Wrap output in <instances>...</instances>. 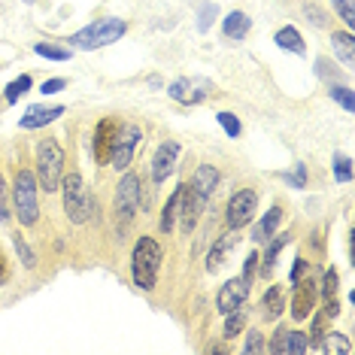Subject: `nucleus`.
<instances>
[{
	"label": "nucleus",
	"instance_id": "cd10ccee",
	"mask_svg": "<svg viewBox=\"0 0 355 355\" xmlns=\"http://www.w3.org/2000/svg\"><path fill=\"white\" fill-rule=\"evenodd\" d=\"M31 85H34V79H31L28 73H21L19 79H12V83L3 88V101L6 103H19V98H25V94L31 92Z\"/></svg>",
	"mask_w": 355,
	"mask_h": 355
},
{
	"label": "nucleus",
	"instance_id": "dca6fc26",
	"mask_svg": "<svg viewBox=\"0 0 355 355\" xmlns=\"http://www.w3.org/2000/svg\"><path fill=\"white\" fill-rule=\"evenodd\" d=\"M64 116V107H43V103H34V107L25 110V116L19 119V128L21 131H37L43 125H52L55 119Z\"/></svg>",
	"mask_w": 355,
	"mask_h": 355
},
{
	"label": "nucleus",
	"instance_id": "5701e85b",
	"mask_svg": "<svg viewBox=\"0 0 355 355\" xmlns=\"http://www.w3.org/2000/svg\"><path fill=\"white\" fill-rule=\"evenodd\" d=\"M273 43L279 46V49H286V52H292V55H306V46H304V37H301V31L292 28V25H286V28H279L277 31V37H273Z\"/></svg>",
	"mask_w": 355,
	"mask_h": 355
},
{
	"label": "nucleus",
	"instance_id": "393cba45",
	"mask_svg": "<svg viewBox=\"0 0 355 355\" xmlns=\"http://www.w3.org/2000/svg\"><path fill=\"white\" fill-rule=\"evenodd\" d=\"M176 207H180V185L173 189V195L167 198V204H164V209H161V216H158L161 234H171L173 231V225H176Z\"/></svg>",
	"mask_w": 355,
	"mask_h": 355
},
{
	"label": "nucleus",
	"instance_id": "2eb2a0df",
	"mask_svg": "<svg viewBox=\"0 0 355 355\" xmlns=\"http://www.w3.org/2000/svg\"><path fill=\"white\" fill-rule=\"evenodd\" d=\"M337 292H340V273H337V268H328L325 273H322V286H319V295L322 301H325V316L328 319H337L340 316V301H337Z\"/></svg>",
	"mask_w": 355,
	"mask_h": 355
},
{
	"label": "nucleus",
	"instance_id": "bb28decb",
	"mask_svg": "<svg viewBox=\"0 0 355 355\" xmlns=\"http://www.w3.org/2000/svg\"><path fill=\"white\" fill-rule=\"evenodd\" d=\"M319 352H334V355H349L352 352V343L346 340L343 334H337V331H328L325 337H322V346Z\"/></svg>",
	"mask_w": 355,
	"mask_h": 355
},
{
	"label": "nucleus",
	"instance_id": "f8f14e48",
	"mask_svg": "<svg viewBox=\"0 0 355 355\" xmlns=\"http://www.w3.org/2000/svg\"><path fill=\"white\" fill-rule=\"evenodd\" d=\"M246 297H249V282L243 277H234L228 279L225 286L219 288V295H216V310L222 313H231V310H237V306H243L246 304Z\"/></svg>",
	"mask_w": 355,
	"mask_h": 355
},
{
	"label": "nucleus",
	"instance_id": "b1692460",
	"mask_svg": "<svg viewBox=\"0 0 355 355\" xmlns=\"http://www.w3.org/2000/svg\"><path fill=\"white\" fill-rule=\"evenodd\" d=\"M288 243H292V234H273V237L268 240V246H264V258H261V273L264 277H270V270H273V264H277V258L279 252L286 249Z\"/></svg>",
	"mask_w": 355,
	"mask_h": 355
},
{
	"label": "nucleus",
	"instance_id": "49530a36",
	"mask_svg": "<svg viewBox=\"0 0 355 355\" xmlns=\"http://www.w3.org/2000/svg\"><path fill=\"white\" fill-rule=\"evenodd\" d=\"M21 3H37V0H21Z\"/></svg>",
	"mask_w": 355,
	"mask_h": 355
},
{
	"label": "nucleus",
	"instance_id": "423d86ee",
	"mask_svg": "<svg viewBox=\"0 0 355 355\" xmlns=\"http://www.w3.org/2000/svg\"><path fill=\"white\" fill-rule=\"evenodd\" d=\"M167 94H171V101L182 103V107H198V103L216 98V85L204 76H180L167 85Z\"/></svg>",
	"mask_w": 355,
	"mask_h": 355
},
{
	"label": "nucleus",
	"instance_id": "a211bd4d",
	"mask_svg": "<svg viewBox=\"0 0 355 355\" xmlns=\"http://www.w3.org/2000/svg\"><path fill=\"white\" fill-rule=\"evenodd\" d=\"M249 31H252V19H249L243 10H234L222 19V34H225V40H231V43H243L249 37Z\"/></svg>",
	"mask_w": 355,
	"mask_h": 355
},
{
	"label": "nucleus",
	"instance_id": "f704fd0d",
	"mask_svg": "<svg viewBox=\"0 0 355 355\" xmlns=\"http://www.w3.org/2000/svg\"><path fill=\"white\" fill-rule=\"evenodd\" d=\"M216 122H219V125H222V131L228 134V137H234V140H237L240 131H243V125H240V119L234 116V112H228V110H222L219 116H216Z\"/></svg>",
	"mask_w": 355,
	"mask_h": 355
},
{
	"label": "nucleus",
	"instance_id": "1a4fd4ad",
	"mask_svg": "<svg viewBox=\"0 0 355 355\" xmlns=\"http://www.w3.org/2000/svg\"><path fill=\"white\" fill-rule=\"evenodd\" d=\"M295 292H292V319L295 322H306L310 313L316 310V301H319V282L313 277H301L297 282H292Z\"/></svg>",
	"mask_w": 355,
	"mask_h": 355
},
{
	"label": "nucleus",
	"instance_id": "a18cd8bd",
	"mask_svg": "<svg viewBox=\"0 0 355 355\" xmlns=\"http://www.w3.org/2000/svg\"><path fill=\"white\" fill-rule=\"evenodd\" d=\"M10 277H12V268H10V258H6V252H3V246H0V288L10 282Z\"/></svg>",
	"mask_w": 355,
	"mask_h": 355
},
{
	"label": "nucleus",
	"instance_id": "0eeeda50",
	"mask_svg": "<svg viewBox=\"0 0 355 355\" xmlns=\"http://www.w3.org/2000/svg\"><path fill=\"white\" fill-rule=\"evenodd\" d=\"M143 143V131L140 125L134 122H119V131H116V140H112V149H110V164L116 171H128V164L134 161V152L137 146Z\"/></svg>",
	"mask_w": 355,
	"mask_h": 355
},
{
	"label": "nucleus",
	"instance_id": "79ce46f5",
	"mask_svg": "<svg viewBox=\"0 0 355 355\" xmlns=\"http://www.w3.org/2000/svg\"><path fill=\"white\" fill-rule=\"evenodd\" d=\"M304 12H306V19H310L316 28H325V25H328V15L322 12L316 3H306V6H304Z\"/></svg>",
	"mask_w": 355,
	"mask_h": 355
},
{
	"label": "nucleus",
	"instance_id": "9b49d317",
	"mask_svg": "<svg viewBox=\"0 0 355 355\" xmlns=\"http://www.w3.org/2000/svg\"><path fill=\"white\" fill-rule=\"evenodd\" d=\"M204 204L198 200V195L191 191L189 182H180V207H176V219H180V231L182 234H191L195 231V225L200 219V213H204Z\"/></svg>",
	"mask_w": 355,
	"mask_h": 355
},
{
	"label": "nucleus",
	"instance_id": "c756f323",
	"mask_svg": "<svg viewBox=\"0 0 355 355\" xmlns=\"http://www.w3.org/2000/svg\"><path fill=\"white\" fill-rule=\"evenodd\" d=\"M34 52L46 61H70V55H73L67 46H58V43H34Z\"/></svg>",
	"mask_w": 355,
	"mask_h": 355
},
{
	"label": "nucleus",
	"instance_id": "9d476101",
	"mask_svg": "<svg viewBox=\"0 0 355 355\" xmlns=\"http://www.w3.org/2000/svg\"><path fill=\"white\" fill-rule=\"evenodd\" d=\"M140 189H143L140 176L134 171H125L122 182L116 185V209L125 216V219H131L137 209H140Z\"/></svg>",
	"mask_w": 355,
	"mask_h": 355
},
{
	"label": "nucleus",
	"instance_id": "aec40b11",
	"mask_svg": "<svg viewBox=\"0 0 355 355\" xmlns=\"http://www.w3.org/2000/svg\"><path fill=\"white\" fill-rule=\"evenodd\" d=\"M282 216H286V213H282V207H279V204H273L268 213L261 216V222H258L255 228H252V243H268L273 234H277L279 222H282Z\"/></svg>",
	"mask_w": 355,
	"mask_h": 355
},
{
	"label": "nucleus",
	"instance_id": "20e7f679",
	"mask_svg": "<svg viewBox=\"0 0 355 355\" xmlns=\"http://www.w3.org/2000/svg\"><path fill=\"white\" fill-rule=\"evenodd\" d=\"M61 204H64V213H67V219L73 225H85L88 219H92L94 213V198L92 191L85 189V180L83 173L70 171L61 176Z\"/></svg>",
	"mask_w": 355,
	"mask_h": 355
},
{
	"label": "nucleus",
	"instance_id": "f03ea898",
	"mask_svg": "<svg viewBox=\"0 0 355 355\" xmlns=\"http://www.w3.org/2000/svg\"><path fill=\"white\" fill-rule=\"evenodd\" d=\"M128 34V21L125 19H116V15H103V19L92 21V25L79 28L76 34L67 37V43L73 49H83V52H92V49H103L110 43H119Z\"/></svg>",
	"mask_w": 355,
	"mask_h": 355
},
{
	"label": "nucleus",
	"instance_id": "473e14b6",
	"mask_svg": "<svg viewBox=\"0 0 355 355\" xmlns=\"http://www.w3.org/2000/svg\"><path fill=\"white\" fill-rule=\"evenodd\" d=\"M243 352H246V355H261V352H268V340H264L261 328H252V331H246V343H243Z\"/></svg>",
	"mask_w": 355,
	"mask_h": 355
},
{
	"label": "nucleus",
	"instance_id": "ddd939ff",
	"mask_svg": "<svg viewBox=\"0 0 355 355\" xmlns=\"http://www.w3.org/2000/svg\"><path fill=\"white\" fill-rule=\"evenodd\" d=\"M176 161H180V143H176V140H164L155 149V158H152V182H155V185L164 182L167 176L173 173Z\"/></svg>",
	"mask_w": 355,
	"mask_h": 355
},
{
	"label": "nucleus",
	"instance_id": "4be33fe9",
	"mask_svg": "<svg viewBox=\"0 0 355 355\" xmlns=\"http://www.w3.org/2000/svg\"><path fill=\"white\" fill-rule=\"evenodd\" d=\"M331 49L343 61V67H355V37L352 31H334L331 34Z\"/></svg>",
	"mask_w": 355,
	"mask_h": 355
},
{
	"label": "nucleus",
	"instance_id": "a878e982",
	"mask_svg": "<svg viewBox=\"0 0 355 355\" xmlns=\"http://www.w3.org/2000/svg\"><path fill=\"white\" fill-rule=\"evenodd\" d=\"M243 328H246V310H243V306H237V310L225 313V328H222V337H225V340H234L237 334H243Z\"/></svg>",
	"mask_w": 355,
	"mask_h": 355
},
{
	"label": "nucleus",
	"instance_id": "39448f33",
	"mask_svg": "<svg viewBox=\"0 0 355 355\" xmlns=\"http://www.w3.org/2000/svg\"><path fill=\"white\" fill-rule=\"evenodd\" d=\"M64 161H67V155H64L61 143L55 137H43L37 143V182L43 185V191H58Z\"/></svg>",
	"mask_w": 355,
	"mask_h": 355
},
{
	"label": "nucleus",
	"instance_id": "e433bc0d",
	"mask_svg": "<svg viewBox=\"0 0 355 355\" xmlns=\"http://www.w3.org/2000/svg\"><path fill=\"white\" fill-rule=\"evenodd\" d=\"M216 15H219V6L216 3H200L198 6V31H209V25L216 21Z\"/></svg>",
	"mask_w": 355,
	"mask_h": 355
},
{
	"label": "nucleus",
	"instance_id": "72a5a7b5",
	"mask_svg": "<svg viewBox=\"0 0 355 355\" xmlns=\"http://www.w3.org/2000/svg\"><path fill=\"white\" fill-rule=\"evenodd\" d=\"M328 94H331V101L340 103L346 112H352V110H355V98H352V88H349V85H331V88H328Z\"/></svg>",
	"mask_w": 355,
	"mask_h": 355
},
{
	"label": "nucleus",
	"instance_id": "6e6552de",
	"mask_svg": "<svg viewBox=\"0 0 355 355\" xmlns=\"http://www.w3.org/2000/svg\"><path fill=\"white\" fill-rule=\"evenodd\" d=\"M258 209V191L255 189H237L228 200V207H225V222H228L231 231H240L243 225L252 222Z\"/></svg>",
	"mask_w": 355,
	"mask_h": 355
},
{
	"label": "nucleus",
	"instance_id": "7c9ffc66",
	"mask_svg": "<svg viewBox=\"0 0 355 355\" xmlns=\"http://www.w3.org/2000/svg\"><path fill=\"white\" fill-rule=\"evenodd\" d=\"M12 246H15V255H19V261L25 264L28 270H34L37 268V255H34V249L28 246L25 234H12Z\"/></svg>",
	"mask_w": 355,
	"mask_h": 355
},
{
	"label": "nucleus",
	"instance_id": "4c0bfd02",
	"mask_svg": "<svg viewBox=\"0 0 355 355\" xmlns=\"http://www.w3.org/2000/svg\"><path fill=\"white\" fill-rule=\"evenodd\" d=\"M282 182L292 185V189H306V164H295V171L288 173H279Z\"/></svg>",
	"mask_w": 355,
	"mask_h": 355
},
{
	"label": "nucleus",
	"instance_id": "c9c22d12",
	"mask_svg": "<svg viewBox=\"0 0 355 355\" xmlns=\"http://www.w3.org/2000/svg\"><path fill=\"white\" fill-rule=\"evenodd\" d=\"M331 6H334V12L343 19L346 31H352L355 28V3L352 0H331Z\"/></svg>",
	"mask_w": 355,
	"mask_h": 355
},
{
	"label": "nucleus",
	"instance_id": "4468645a",
	"mask_svg": "<svg viewBox=\"0 0 355 355\" xmlns=\"http://www.w3.org/2000/svg\"><path fill=\"white\" fill-rule=\"evenodd\" d=\"M116 131H119V122L112 116L101 119L98 128H94L92 152H94V161H98V164H110V149H112V140H116Z\"/></svg>",
	"mask_w": 355,
	"mask_h": 355
},
{
	"label": "nucleus",
	"instance_id": "2f4dec72",
	"mask_svg": "<svg viewBox=\"0 0 355 355\" xmlns=\"http://www.w3.org/2000/svg\"><path fill=\"white\" fill-rule=\"evenodd\" d=\"M286 352H288V355H304V352H310L306 331H288V334H286Z\"/></svg>",
	"mask_w": 355,
	"mask_h": 355
},
{
	"label": "nucleus",
	"instance_id": "412c9836",
	"mask_svg": "<svg viewBox=\"0 0 355 355\" xmlns=\"http://www.w3.org/2000/svg\"><path fill=\"white\" fill-rule=\"evenodd\" d=\"M234 243H237L234 231H228V234H222V237H216V240H213V246H209V252H207V273H216V270L222 268Z\"/></svg>",
	"mask_w": 355,
	"mask_h": 355
},
{
	"label": "nucleus",
	"instance_id": "6ab92c4d",
	"mask_svg": "<svg viewBox=\"0 0 355 355\" xmlns=\"http://www.w3.org/2000/svg\"><path fill=\"white\" fill-rule=\"evenodd\" d=\"M282 313H286V286H270L268 292H264L261 297V319L268 322H277Z\"/></svg>",
	"mask_w": 355,
	"mask_h": 355
},
{
	"label": "nucleus",
	"instance_id": "c03bdc74",
	"mask_svg": "<svg viewBox=\"0 0 355 355\" xmlns=\"http://www.w3.org/2000/svg\"><path fill=\"white\" fill-rule=\"evenodd\" d=\"M64 88H67V79L55 76V79H46V83H43V88H40V92H43V94H58V92H64Z\"/></svg>",
	"mask_w": 355,
	"mask_h": 355
},
{
	"label": "nucleus",
	"instance_id": "37998d69",
	"mask_svg": "<svg viewBox=\"0 0 355 355\" xmlns=\"http://www.w3.org/2000/svg\"><path fill=\"white\" fill-rule=\"evenodd\" d=\"M255 270H258V252H249L246 261H243V279L249 286H252V279H255Z\"/></svg>",
	"mask_w": 355,
	"mask_h": 355
},
{
	"label": "nucleus",
	"instance_id": "7ed1b4c3",
	"mask_svg": "<svg viewBox=\"0 0 355 355\" xmlns=\"http://www.w3.org/2000/svg\"><path fill=\"white\" fill-rule=\"evenodd\" d=\"M37 195H40L37 173L28 171V167H19V171H15V180H12V213L19 216V222L25 225V228H34L40 222Z\"/></svg>",
	"mask_w": 355,
	"mask_h": 355
},
{
	"label": "nucleus",
	"instance_id": "f3484780",
	"mask_svg": "<svg viewBox=\"0 0 355 355\" xmlns=\"http://www.w3.org/2000/svg\"><path fill=\"white\" fill-rule=\"evenodd\" d=\"M191 185V191L198 195L200 204H209V198H213V191H216V185H219V171H216L213 164H200L198 171H195V180L189 182Z\"/></svg>",
	"mask_w": 355,
	"mask_h": 355
},
{
	"label": "nucleus",
	"instance_id": "ea45409f",
	"mask_svg": "<svg viewBox=\"0 0 355 355\" xmlns=\"http://www.w3.org/2000/svg\"><path fill=\"white\" fill-rule=\"evenodd\" d=\"M286 334H288L286 325H279L277 331H273V340L268 343V352H273V355H282V352H286Z\"/></svg>",
	"mask_w": 355,
	"mask_h": 355
},
{
	"label": "nucleus",
	"instance_id": "a19ab883",
	"mask_svg": "<svg viewBox=\"0 0 355 355\" xmlns=\"http://www.w3.org/2000/svg\"><path fill=\"white\" fill-rule=\"evenodd\" d=\"M306 270H310V261H306L304 255H297L295 264H292V270H288V282H297L301 277H306Z\"/></svg>",
	"mask_w": 355,
	"mask_h": 355
},
{
	"label": "nucleus",
	"instance_id": "58836bf2",
	"mask_svg": "<svg viewBox=\"0 0 355 355\" xmlns=\"http://www.w3.org/2000/svg\"><path fill=\"white\" fill-rule=\"evenodd\" d=\"M12 219V204H10V189H6L3 182V173H0V222L10 225Z\"/></svg>",
	"mask_w": 355,
	"mask_h": 355
},
{
	"label": "nucleus",
	"instance_id": "f257e3e1",
	"mask_svg": "<svg viewBox=\"0 0 355 355\" xmlns=\"http://www.w3.org/2000/svg\"><path fill=\"white\" fill-rule=\"evenodd\" d=\"M164 264V249L155 237H140L131 249V279L137 288L152 292L158 286V273Z\"/></svg>",
	"mask_w": 355,
	"mask_h": 355
},
{
	"label": "nucleus",
	"instance_id": "c85d7f7f",
	"mask_svg": "<svg viewBox=\"0 0 355 355\" xmlns=\"http://www.w3.org/2000/svg\"><path fill=\"white\" fill-rule=\"evenodd\" d=\"M331 171H334V180L340 185L352 182V158L343 155V152H334V158H331Z\"/></svg>",
	"mask_w": 355,
	"mask_h": 355
}]
</instances>
